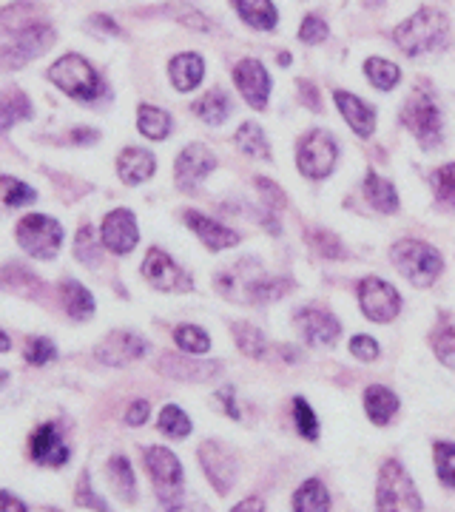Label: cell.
Instances as JSON below:
<instances>
[{
	"mask_svg": "<svg viewBox=\"0 0 455 512\" xmlns=\"http://www.w3.org/2000/svg\"><path fill=\"white\" fill-rule=\"evenodd\" d=\"M214 288L231 302L265 305V302L282 299L293 288V282L282 279V276H273L259 259L245 256V259L234 262L231 268L219 271L217 279H214Z\"/></svg>",
	"mask_w": 455,
	"mask_h": 512,
	"instance_id": "1",
	"label": "cell"
},
{
	"mask_svg": "<svg viewBox=\"0 0 455 512\" xmlns=\"http://www.w3.org/2000/svg\"><path fill=\"white\" fill-rule=\"evenodd\" d=\"M450 37V20L444 12H438L433 6L419 9L413 18L399 23V29L393 32V40L401 52L407 57L427 55V52H438Z\"/></svg>",
	"mask_w": 455,
	"mask_h": 512,
	"instance_id": "2",
	"label": "cell"
},
{
	"mask_svg": "<svg viewBox=\"0 0 455 512\" xmlns=\"http://www.w3.org/2000/svg\"><path fill=\"white\" fill-rule=\"evenodd\" d=\"M49 80L55 83L63 94H69L74 100L91 103L100 94L106 92L103 77L97 74V69L91 66L86 57L80 55H63L55 66L49 69Z\"/></svg>",
	"mask_w": 455,
	"mask_h": 512,
	"instance_id": "3",
	"label": "cell"
},
{
	"mask_svg": "<svg viewBox=\"0 0 455 512\" xmlns=\"http://www.w3.org/2000/svg\"><path fill=\"white\" fill-rule=\"evenodd\" d=\"M55 29L49 23H29L23 29H15L9 35H3L0 46V69H23L26 63H32L35 57L49 52V46L55 43Z\"/></svg>",
	"mask_w": 455,
	"mask_h": 512,
	"instance_id": "4",
	"label": "cell"
},
{
	"mask_svg": "<svg viewBox=\"0 0 455 512\" xmlns=\"http://www.w3.org/2000/svg\"><path fill=\"white\" fill-rule=\"evenodd\" d=\"M390 259L416 288H430L441 276V268H444L441 254H438L436 248L427 245V242H419V239H401V242H396L393 251H390Z\"/></svg>",
	"mask_w": 455,
	"mask_h": 512,
	"instance_id": "5",
	"label": "cell"
},
{
	"mask_svg": "<svg viewBox=\"0 0 455 512\" xmlns=\"http://www.w3.org/2000/svg\"><path fill=\"white\" fill-rule=\"evenodd\" d=\"M376 507L379 512H421L419 490L396 458H390L379 473Z\"/></svg>",
	"mask_w": 455,
	"mask_h": 512,
	"instance_id": "6",
	"label": "cell"
},
{
	"mask_svg": "<svg viewBox=\"0 0 455 512\" xmlns=\"http://www.w3.org/2000/svg\"><path fill=\"white\" fill-rule=\"evenodd\" d=\"M401 123L410 128V134L419 140L421 148L430 151V148L441 146V137H444L441 111L427 92H413L407 97V103L401 109Z\"/></svg>",
	"mask_w": 455,
	"mask_h": 512,
	"instance_id": "7",
	"label": "cell"
},
{
	"mask_svg": "<svg viewBox=\"0 0 455 512\" xmlns=\"http://www.w3.org/2000/svg\"><path fill=\"white\" fill-rule=\"evenodd\" d=\"M336 160H339V146L328 131H310L296 146V165H299L302 177H308V180L330 177V171L336 168Z\"/></svg>",
	"mask_w": 455,
	"mask_h": 512,
	"instance_id": "8",
	"label": "cell"
},
{
	"mask_svg": "<svg viewBox=\"0 0 455 512\" xmlns=\"http://www.w3.org/2000/svg\"><path fill=\"white\" fill-rule=\"evenodd\" d=\"M18 245L35 259H52L63 242V225L46 214H29L18 222Z\"/></svg>",
	"mask_w": 455,
	"mask_h": 512,
	"instance_id": "9",
	"label": "cell"
},
{
	"mask_svg": "<svg viewBox=\"0 0 455 512\" xmlns=\"http://www.w3.org/2000/svg\"><path fill=\"white\" fill-rule=\"evenodd\" d=\"M359 308L370 322H393L401 313V296L379 276H364L359 282Z\"/></svg>",
	"mask_w": 455,
	"mask_h": 512,
	"instance_id": "10",
	"label": "cell"
},
{
	"mask_svg": "<svg viewBox=\"0 0 455 512\" xmlns=\"http://www.w3.org/2000/svg\"><path fill=\"white\" fill-rule=\"evenodd\" d=\"M143 276L151 288L165 293H188L194 291V279L182 271L180 265L171 259V256L160 251V248H151L143 259Z\"/></svg>",
	"mask_w": 455,
	"mask_h": 512,
	"instance_id": "11",
	"label": "cell"
},
{
	"mask_svg": "<svg viewBox=\"0 0 455 512\" xmlns=\"http://www.w3.org/2000/svg\"><path fill=\"white\" fill-rule=\"evenodd\" d=\"M146 467L154 478V490L160 495V501L168 504L182 493V464L165 447H148L146 450Z\"/></svg>",
	"mask_w": 455,
	"mask_h": 512,
	"instance_id": "12",
	"label": "cell"
},
{
	"mask_svg": "<svg viewBox=\"0 0 455 512\" xmlns=\"http://www.w3.org/2000/svg\"><path fill=\"white\" fill-rule=\"evenodd\" d=\"M100 242L111 254L123 256L131 254L140 242V231H137V220L126 208H114L106 214L103 228H100Z\"/></svg>",
	"mask_w": 455,
	"mask_h": 512,
	"instance_id": "13",
	"label": "cell"
},
{
	"mask_svg": "<svg viewBox=\"0 0 455 512\" xmlns=\"http://www.w3.org/2000/svg\"><path fill=\"white\" fill-rule=\"evenodd\" d=\"M217 168V157L211 148H205L202 143H191L180 151L177 163H174V177L182 191H194L197 185Z\"/></svg>",
	"mask_w": 455,
	"mask_h": 512,
	"instance_id": "14",
	"label": "cell"
},
{
	"mask_svg": "<svg viewBox=\"0 0 455 512\" xmlns=\"http://www.w3.org/2000/svg\"><path fill=\"white\" fill-rule=\"evenodd\" d=\"M200 464L219 495L231 493V487L237 484V458L228 453V447H222L219 441H205L200 447Z\"/></svg>",
	"mask_w": 455,
	"mask_h": 512,
	"instance_id": "15",
	"label": "cell"
},
{
	"mask_svg": "<svg viewBox=\"0 0 455 512\" xmlns=\"http://www.w3.org/2000/svg\"><path fill=\"white\" fill-rule=\"evenodd\" d=\"M148 353V342L143 336L131 333V330H114L106 336V342L94 350V356L111 367H123L128 362H137Z\"/></svg>",
	"mask_w": 455,
	"mask_h": 512,
	"instance_id": "16",
	"label": "cell"
},
{
	"mask_svg": "<svg viewBox=\"0 0 455 512\" xmlns=\"http://www.w3.org/2000/svg\"><path fill=\"white\" fill-rule=\"evenodd\" d=\"M234 83L242 92V97L254 106V109H265L268 106V97H271V74L268 69L259 63V60H239L237 69H234Z\"/></svg>",
	"mask_w": 455,
	"mask_h": 512,
	"instance_id": "17",
	"label": "cell"
},
{
	"mask_svg": "<svg viewBox=\"0 0 455 512\" xmlns=\"http://www.w3.org/2000/svg\"><path fill=\"white\" fill-rule=\"evenodd\" d=\"M157 370H160L163 376H168V379H177V382L205 384L217 379L219 373H222V365H219V362H197V359H185V356H177V353H163Z\"/></svg>",
	"mask_w": 455,
	"mask_h": 512,
	"instance_id": "18",
	"label": "cell"
},
{
	"mask_svg": "<svg viewBox=\"0 0 455 512\" xmlns=\"http://www.w3.org/2000/svg\"><path fill=\"white\" fill-rule=\"evenodd\" d=\"M296 319H299V328H302L310 345L333 348L342 336V322L325 308H302Z\"/></svg>",
	"mask_w": 455,
	"mask_h": 512,
	"instance_id": "19",
	"label": "cell"
},
{
	"mask_svg": "<svg viewBox=\"0 0 455 512\" xmlns=\"http://www.w3.org/2000/svg\"><path fill=\"white\" fill-rule=\"evenodd\" d=\"M182 220H185V225H188V228L202 239V245H205L208 251H225V248H234V245H239L237 231H231L228 225H222V222L205 217V214H200V211H185V214H182Z\"/></svg>",
	"mask_w": 455,
	"mask_h": 512,
	"instance_id": "20",
	"label": "cell"
},
{
	"mask_svg": "<svg viewBox=\"0 0 455 512\" xmlns=\"http://www.w3.org/2000/svg\"><path fill=\"white\" fill-rule=\"evenodd\" d=\"M29 450L37 464H46V467H63L69 461V447L63 444L55 424H40L32 433Z\"/></svg>",
	"mask_w": 455,
	"mask_h": 512,
	"instance_id": "21",
	"label": "cell"
},
{
	"mask_svg": "<svg viewBox=\"0 0 455 512\" xmlns=\"http://www.w3.org/2000/svg\"><path fill=\"white\" fill-rule=\"evenodd\" d=\"M333 100H336L342 117L347 120V126L353 128L359 137H370V134L376 131V111H373L370 103H364L362 97L339 89V92H333Z\"/></svg>",
	"mask_w": 455,
	"mask_h": 512,
	"instance_id": "22",
	"label": "cell"
},
{
	"mask_svg": "<svg viewBox=\"0 0 455 512\" xmlns=\"http://www.w3.org/2000/svg\"><path fill=\"white\" fill-rule=\"evenodd\" d=\"M154 171H157V160L146 148H126L117 157V174L126 185L146 183L148 177H154Z\"/></svg>",
	"mask_w": 455,
	"mask_h": 512,
	"instance_id": "23",
	"label": "cell"
},
{
	"mask_svg": "<svg viewBox=\"0 0 455 512\" xmlns=\"http://www.w3.org/2000/svg\"><path fill=\"white\" fill-rule=\"evenodd\" d=\"M168 72H171V83L177 92H194L205 77V63H202L200 55L185 52V55H177L171 60Z\"/></svg>",
	"mask_w": 455,
	"mask_h": 512,
	"instance_id": "24",
	"label": "cell"
},
{
	"mask_svg": "<svg viewBox=\"0 0 455 512\" xmlns=\"http://www.w3.org/2000/svg\"><path fill=\"white\" fill-rule=\"evenodd\" d=\"M364 410H367L373 424H387V421H393L396 410H399V399L393 390H387L382 384H370L364 390Z\"/></svg>",
	"mask_w": 455,
	"mask_h": 512,
	"instance_id": "25",
	"label": "cell"
},
{
	"mask_svg": "<svg viewBox=\"0 0 455 512\" xmlns=\"http://www.w3.org/2000/svg\"><path fill=\"white\" fill-rule=\"evenodd\" d=\"M364 200L370 202L379 214H396L399 211V194L393 183L382 180L376 171H367L364 177Z\"/></svg>",
	"mask_w": 455,
	"mask_h": 512,
	"instance_id": "26",
	"label": "cell"
},
{
	"mask_svg": "<svg viewBox=\"0 0 455 512\" xmlns=\"http://www.w3.org/2000/svg\"><path fill=\"white\" fill-rule=\"evenodd\" d=\"M234 9L248 26L262 29V32H271L279 23V12H276L271 0H234Z\"/></svg>",
	"mask_w": 455,
	"mask_h": 512,
	"instance_id": "27",
	"label": "cell"
},
{
	"mask_svg": "<svg viewBox=\"0 0 455 512\" xmlns=\"http://www.w3.org/2000/svg\"><path fill=\"white\" fill-rule=\"evenodd\" d=\"M60 302H63V308L72 319H91L94 316V296H91L86 285H80L74 279H66L60 285Z\"/></svg>",
	"mask_w": 455,
	"mask_h": 512,
	"instance_id": "28",
	"label": "cell"
},
{
	"mask_svg": "<svg viewBox=\"0 0 455 512\" xmlns=\"http://www.w3.org/2000/svg\"><path fill=\"white\" fill-rule=\"evenodd\" d=\"M194 114L200 117L202 123H208V126H219L231 114V97L222 92V89H211V92H205L194 103Z\"/></svg>",
	"mask_w": 455,
	"mask_h": 512,
	"instance_id": "29",
	"label": "cell"
},
{
	"mask_svg": "<svg viewBox=\"0 0 455 512\" xmlns=\"http://www.w3.org/2000/svg\"><path fill=\"white\" fill-rule=\"evenodd\" d=\"M293 512H330V495L319 478H308L293 495Z\"/></svg>",
	"mask_w": 455,
	"mask_h": 512,
	"instance_id": "30",
	"label": "cell"
},
{
	"mask_svg": "<svg viewBox=\"0 0 455 512\" xmlns=\"http://www.w3.org/2000/svg\"><path fill=\"white\" fill-rule=\"evenodd\" d=\"M29 114H32V103H29L26 94L18 92V89L0 92V134L9 131L20 120H26Z\"/></svg>",
	"mask_w": 455,
	"mask_h": 512,
	"instance_id": "31",
	"label": "cell"
},
{
	"mask_svg": "<svg viewBox=\"0 0 455 512\" xmlns=\"http://www.w3.org/2000/svg\"><path fill=\"white\" fill-rule=\"evenodd\" d=\"M237 148L251 157V160H271V146H268V137L265 131L256 126V123H245L237 131Z\"/></svg>",
	"mask_w": 455,
	"mask_h": 512,
	"instance_id": "32",
	"label": "cell"
},
{
	"mask_svg": "<svg viewBox=\"0 0 455 512\" xmlns=\"http://www.w3.org/2000/svg\"><path fill=\"white\" fill-rule=\"evenodd\" d=\"M137 128L148 140H165L171 134V114L157 106H140L137 114Z\"/></svg>",
	"mask_w": 455,
	"mask_h": 512,
	"instance_id": "33",
	"label": "cell"
},
{
	"mask_svg": "<svg viewBox=\"0 0 455 512\" xmlns=\"http://www.w3.org/2000/svg\"><path fill=\"white\" fill-rule=\"evenodd\" d=\"M109 478L114 493L120 495L123 501H134L137 498V478H134V470L128 464L126 456H114L109 461Z\"/></svg>",
	"mask_w": 455,
	"mask_h": 512,
	"instance_id": "34",
	"label": "cell"
},
{
	"mask_svg": "<svg viewBox=\"0 0 455 512\" xmlns=\"http://www.w3.org/2000/svg\"><path fill=\"white\" fill-rule=\"evenodd\" d=\"M231 330H234L237 348L242 350L245 356H251V359H262V356H265L268 339H265V333L256 328V325H251V322H234Z\"/></svg>",
	"mask_w": 455,
	"mask_h": 512,
	"instance_id": "35",
	"label": "cell"
},
{
	"mask_svg": "<svg viewBox=\"0 0 455 512\" xmlns=\"http://www.w3.org/2000/svg\"><path fill=\"white\" fill-rule=\"evenodd\" d=\"M364 74H367V80L379 89V92H390L393 86H399L401 72L396 63H390V60H384V57H370L367 63H364Z\"/></svg>",
	"mask_w": 455,
	"mask_h": 512,
	"instance_id": "36",
	"label": "cell"
},
{
	"mask_svg": "<svg viewBox=\"0 0 455 512\" xmlns=\"http://www.w3.org/2000/svg\"><path fill=\"white\" fill-rule=\"evenodd\" d=\"M174 342L180 345V350L191 353V356H200V353L211 350V336L202 328H197V325H180V328L174 330Z\"/></svg>",
	"mask_w": 455,
	"mask_h": 512,
	"instance_id": "37",
	"label": "cell"
},
{
	"mask_svg": "<svg viewBox=\"0 0 455 512\" xmlns=\"http://www.w3.org/2000/svg\"><path fill=\"white\" fill-rule=\"evenodd\" d=\"M100 248H103V242L97 239L94 228H91V225H83V228L77 231V239H74V256H77L83 265L94 268V265L100 262Z\"/></svg>",
	"mask_w": 455,
	"mask_h": 512,
	"instance_id": "38",
	"label": "cell"
},
{
	"mask_svg": "<svg viewBox=\"0 0 455 512\" xmlns=\"http://www.w3.org/2000/svg\"><path fill=\"white\" fill-rule=\"evenodd\" d=\"M160 430H163L165 436H171V439H185L188 433H191V419L182 413L177 404H168L163 407V413H160Z\"/></svg>",
	"mask_w": 455,
	"mask_h": 512,
	"instance_id": "39",
	"label": "cell"
},
{
	"mask_svg": "<svg viewBox=\"0 0 455 512\" xmlns=\"http://www.w3.org/2000/svg\"><path fill=\"white\" fill-rule=\"evenodd\" d=\"M0 191H3V205H9V208H20V205L37 200L35 188H29L20 180H12V177H0Z\"/></svg>",
	"mask_w": 455,
	"mask_h": 512,
	"instance_id": "40",
	"label": "cell"
},
{
	"mask_svg": "<svg viewBox=\"0 0 455 512\" xmlns=\"http://www.w3.org/2000/svg\"><path fill=\"white\" fill-rule=\"evenodd\" d=\"M433 188H436L438 205L455 211V163L438 168L436 174H433Z\"/></svg>",
	"mask_w": 455,
	"mask_h": 512,
	"instance_id": "41",
	"label": "cell"
},
{
	"mask_svg": "<svg viewBox=\"0 0 455 512\" xmlns=\"http://www.w3.org/2000/svg\"><path fill=\"white\" fill-rule=\"evenodd\" d=\"M308 242L316 248V254L328 256V259H342L345 256V245L339 242V237L328 231V228H319V231H308Z\"/></svg>",
	"mask_w": 455,
	"mask_h": 512,
	"instance_id": "42",
	"label": "cell"
},
{
	"mask_svg": "<svg viewBox=\"0 0 455 512\" xmlns=\"http://www.w3.org/2000/svg\"><path fill=\"white\" fill-rule=\"evenodd\" d=\"M433 453H436V470L441 484L455 487V444L453 441H438Z\"/></svg>",
	"mask_w": 455,
	"mask_h": 512,
	"instance_id": "43",
	"label": "cell"
},
{
	"mask_svg": "<svg viewBox=\"0 0 455 512\" xmlns=\"http://www.w3.org/2000/svg\"><path fill=\"white\" fill-rule=\"evenodd\" d=\"M293 421H296V430H299L305 439H319V419H316V413L310 410V404L305 402V399H296V402H293Z\"/></svg>",
	"mask_w": 455,
	"mask_h": 512,
	"instance_id": "44",
	"label": "cell"
},
{
	"mask_svg": "<svg viewBox=\"0 0 455 512\" xmlns=\"http://www.w3.org/2000/svg\"><path fill=\"white\" fill-rule=\"evenodd\" d=\"M23 356H26V362L35 367L49 365L52 359H57V348L52 339H46V336H37V339H29V345L23 350Z\"/></svg>",
	"mask_w": 455,
	"mask_h": 512,
	"instance_id": "45",
	"label": "cell"
},
{
	"mask_svg": "<svg viewBox=\"0 0 455 512\" xmlns=\"http://www.w3.org/2000/svg\"><path fill=\"white\" fill-rule=\"evenodd\" d=\"M299 40L308 43V46H316V43L328 40V23L322 18H316V15H308L305 23H302V29H299Z\"/></svg>",
	"mask_w": 455,
	"mask_h": 512,
	"instance_id": "46",
	"label": "cell"
},
{
	"mask_svg": "<svg viewBox=\"0 0 455 512\" xmlns=\"http://www.w3.org/2000/svg\"><path fill=\"white\" fill-rule=\"evenodd\" d=\"M436 356L455 370V328H444L436 336Z\"/></svg>",
	"mask_w": 455,
	"mask_h": 512,
	"instance_id": "47",
	"label": "cell"
},
{
	"mask_svg": "<svg viewBox=\"0 0 455 512\" xmlns=\"http://www.w3.org/2000/svg\"><path fill=\"white\" fill-rule=\"evenodd\" d=\"M350 353H353L356 359H362V362H373V359H379V345H376L373 336H353Z\"/></svg>",
	"mask_w": 455,
	"mask_h": 512,
	"instance_id": "48",
	"label": "cell"
},
{
	"mask_svg": "<svg viewBox=\"0 0 455 512\" xmlns=\"http://www.w3.org/2000/svg\"><path fill=\"white\" fill-rule=\"evenodd\" d=\"M77 504H80V507H91V510H97V512H111L109 507L94 495V490H91L89 473H83V478H80V487H77Z\"/></svg>",
	"mask_w": 455,
	"mask_h": 512,
	"instance_id": "49",
	"label": "cell"
},
{
	"mask_svg": "<svg viewBox=\"0 0 455 512\" xmlns=\"http://www.w3.org/2000/svg\"><path fill=\"white\" fill-rule=\"evenodd\" d=\"M256 188H259V191H262V197L268 200V208H285V194H282L271 180L259 177V180H256Z\"/></svg>",
	"mask_w": 455,
	"mask_h": 512,
	"instance_id": "50",
	"label": "cell"
},
{
	"mask_svg": "<svg viewBox=\"0 0 455 512\" xmlns=\"http://www.w3.org/2000/svg\"><path fill=\"white\" fill-rule=\"evenodd\" d=\"M148 402H134L131 407H128V413H126V421L131 424V427H140V424H146L148 421Z\"/></svg>",
	"mask_w": 455,
	"mask_h": 512,
	"instance_id": "51",
	"label": "cell"
},
{
	"mask_svg": "<svg viewBox=\"0 0 455 512\" xmlns=\"http://www.w3.org/2000/svg\"><path fill=\"white\" fill-rule=\"evenodd\" d=\"M160 512H205L200 501H185V498H174V501H168L163 504V510Z\"/></svg>",
	"mask_w": 455,
	"mask_h": 512,
	"instance_id": "52",
	"label": "cell"
},
{
	"mask_svg": "<svg viewBox=\"0 0 455 512\" xmlns=\"http://www.w3.org/2000/svg\"><path fill=\"white\" fill-rule=\"evenodd\" d=\"M299 89H302V100L308 103V109L313 111L322 109V100H319V92L313 89V83H308V80H299Z\"/></svg>",
	"mask_w": 455,
	"mask_h": 512,
	"instance_id": "53",
	"label": "cell"
},
{
	"mask_svg": "<svg viewBox=\"0 0 455 512\" xmlns=\"http://www.w3.org/2000/svg\"><path fill=\"white\" fill-rule=\"evenodd\" d=\"M217 399L225 404V413H228L231 419H239V410L237 404H234V387H222L217 393Z\"/></svg>",
	"mask_w": 455,
	"mask_h": 512,
	"instance_id": "54",
	"label": "cell"
},
{
	"mask_svg": "<svg viewBox=\"0 0 455 512\" xmlns=\"http://www.w3.org/2000/svg\"><path fill=\"white\" fill-rule=\"evenodd\" d=\"M0 512H29V510H26V504L20 501L18 495L0 493Z\"/></svg>",
	"mask_w": 455,
	"mask_h": 512,
	"instance_id": "55",
	"label": "cell"
},
{
	"mask_svg": "<svg viewBox=\"0 0 455 512\" xmlns=\"http://www.w3.org/2000/svg\"><path fill=\"white\" fill-rule=\"evenodd\" d=\"M91 29H97V32H109V35H120V26L114 23L111 18H106V15H94L89 23Z\"/></svg>",
	"mask_w": 455,
	"mask_h": 512,
	"instance_id": "56",
	"label": "cell"
},
{
	"mask_svg": "<svg viewBox=\"0 0 455 512\" xmlns=\"http://www.w3.org/2000/svg\"><path fill=\"white\" fill-rule=\"evenodd\" d=\"M97 131L94 128H74L72 131V143H83V146H89V143H97Z\"/></svg>",
	"mask_w": 455,
	"mask_h": 512,
	"instance_id": "57",
	"label": "cell"
},
{
	"mask_svg": "<svg viewBox=\"0 0 455 512\" xmlns=\"http://www.w3.org/2000/svg\"><path fill=\"white\" fill-rule=\"evenodd\" d=\"M231 512H265V501L262 498H245Z\"/></svg>",
	"mask_w": 455,
	"mask_h": 512,
	"instance_id": "58",
	"label": "cell"
},
{
	"mask_svg": "<svg viewBox=\"0 0 455 512\" xmlns=\"http://www.w3.org/2000/svg\"><path fill=\"white\" fill-rule=\"evenodd\" d=\"M9 348H12V342H9V336H6V333L0 330V353H6Z\"/></svg>",
	"mask_w": 455,
	"mask_h": 512,
	"instance_id": "59",
	"label": "cell"
},
{
	"mask_svg": "<svg viewBox=\"0 0 455 512\" xmlns=\"http://www.w3.org/2000/svg\"><path fill=\"white\" fill-rule=\"evenodd\" d=\"M6 379H9V373H3V370H0V387L6 384Z\"/></svg>",
	"mask_w": 455,
	"mask_h": 512,
	"instance_id": "60",
	"label": "cell"
},
{
	"mask_svg": "<svg viewBox=\"0 0 455 512\" xmlns=\"http://www.w3.org/2000/svg\"><path fill=\"white\" fill-rule=\"evenodd\" d=\"M382 0H367V6H379Z\"/></svg>",
	"mask_w": 455,
	"mask_h": 512,
	"instance_id": "61",
	"label": "cell"
}]
</instances>
